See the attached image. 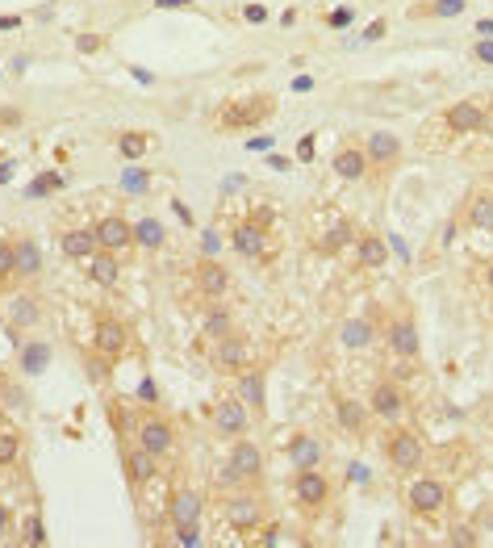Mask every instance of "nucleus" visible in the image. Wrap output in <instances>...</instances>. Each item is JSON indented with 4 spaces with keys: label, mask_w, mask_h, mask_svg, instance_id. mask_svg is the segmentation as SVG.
Listing matches in <instances>:
<instances>
[{
    "label": "nucleus",
    "mask_w": 493,
    "mask_h": 548,
    "mask_svg": "<svg viewBox=\"0 0 493 548\" xmlns=\"http://www.w3.org/2000/svg\"><path fill=\"white\" fill-rule=\"evenodd\" d=\"M385 456L397 473H414V469H422V461H427V444H422V436L414 427H397L385 439Z\"/></svg>",
    "instance_id": "obj_1"
},
{
    "label": "nucleus",
    "mask_w": 493,
    "mask_h": 548,
    "mask_svg": "<svg viewBox=\"0 0 493 548\" xmlns=\"http://www.w3.org/2000/svg\"><path fill=\"white\" fill-rule=\"evenodd\" d=\"M264 477V452H260V444H251L247 436L230 439V461H226V482H260Z\"/></svg>",
    "instance_id": "obj_2"
},
{
    "label": "nucleus",
    "mask_w": 493,
    "mask_h": 548,
    "mask_svg": "<svg viewBox=\"0 0 493 548\" xmlns=\"http://www.w3.org/2000/svg\"><path fill=\"white\" fill-rule=\"evenodd\" d=\"M272 110H277V97H268V93H260V97H247V101H230L226 113H222V126L226 130H242V126H260L272 118Z\"/></svg>",
    "instance_id": "obj_3"
},
{
    "label": "nucleus",
    "mask_w": 493,
    "mask_h": 548,
    "mask_svg": "<svg viewBox=\"0 0 493 548\" xmlns=\"http://www.w3.org/2000/svg\"><path fill=\"white\" fill-rule=\"evenodd\" d=\"M92 348L118 365L121 356H126V348H130V327H126L121 318H113V314H97V327H92Z\"/></svg>",
    "instance_id": "obj_4"
},
{
    "label": "nucleus",
    "mask_w": 493,
    "mask_h": 548,
    "mask_svg": "<svg viewBox=\"0 0 493 548\" xmlns=\"http://www.w3.org/2000/svg\"><path fill=\"white\" fill-rule=\"evenodd\" d=\"M214 431L222 439H239L251 431V411L242 398H217L214 402Z\"/></svg>",
    "instance_id": "obj_5"
},
{
    "label": "nucleus",
    "mask_w": 493,
    "mask_h": 548,
    "mask_svg": "<svg viewBox=\"0 0 493 548\" xmlns=\"http://www.w3.org/2000/svg\"><path fill=\"white\" fill-rule=\"evenodd\" d=\"M293 499H297L301 511H322L330 502V482H326L322 469H297L293 477Z\"/></svg>",
    "instance_id": "obj_6"
},
{
    "label": "nucleus",
    "mask_w": 493,
    "mask_h": 548,
    "mask_svg": "<svg viewBox=\"0 0 493 548\" xmlns=\"http://www.w3.org/2000/svg\"><path fill=\"white\" fill-rule=\"evenodd\" d=\"M134 439H138V448H146L155 461L176 448V431H172V423L163 419V414H146L143 423L134 427Z\"/></svg>",
    "instance_id": "obj_7"
},
{
    "label": "nucleus",
    "mask_w": 493,
    "mask_h": 548,
    "mask_svg": "<svg viewBox=\"0 0 493 548\" xmlns=\"http://www.w3.org/2000/svg\"><path fill=\"white\" fill-rule=\"evenodd\" d=\"M447 502V486L439 477H414L406 490V507L414 515H439Z\"/></svg>",
    "instance_id": "obj_8"
},
{
    "label": "nucleus",
    "mask_w": 493,
    "mask_h": 548,
    "mask_svg": "<svg viewBox=\"0 0 493 548\" xmlns=\"http://www.w3.org/2000/svg\"><path fill=\"white\" fill-rule=\"evenodd\" d=\"M214 368H217V373H242V368H251V348H247V340H242L239 331L217 335V343H214Z\"/></svg>",
    "instance_id": "obj_9"
},
{
    "label": "nucleus",
    "mask_w": 493,
    "mask_h": 548,
    "mask_svg": "<svg viewBox=\"0 0 493 548\" xmlns=\"http://www.w3.org/2000/svg\"><path fill=\"white\" fill-rule=\"evenodd\" d=\"M364 155H368V168L393 172L401 164V138L393 130H373V135L364 138Z\"/></svg>",
    "instance_id": "obj_10"
},
{
    "label": "nucleus",
    "mask_w": 493,
    "mask_h": 548,
    "mask_svg": "<svg viewBox=\"0 0 493 548\" xmlns=\"http://www.w3.org/2000/svg\"><path fill=\"white\" fill-rule=\"evenodd\" d=\"M38 277H42V247H38L34 234H17L13 239V280L30 285Z\"/></svg>",
    "instance_id": "obj_11"
},
{
    "label": "nucleus",
    "mask_w": 493,
    "mask_h": 548,
    "mask_svg": "<svg viewBox=\"0 0 493 548\" xmlns=\"http://www.w3.org/2000/svg\"><path fill=\"white\" fill-rule=\"evenodd\" d=\"M260 519H264V502H260V494H230L226 499V524L234 527V532H255L260 527Z\"/></svg>",
    "instance_id": "obj_12"
},
{
    "label": "nucleus",
    "mask_w": 493,
    "mask_h": 548,
    "mask_svg": "<svg viewBox=\"0 0 493 548\" xmlns=\"http://www.w3.org/2000/svg\"><path fill=\"white\" fill-rule=\"evenodd\" d=\"M97 247L101 252H113V256L130 252L134 247V222H126L121 214H105V218L97 222Z\"/></svg>",
    "instance_id": "obj_13"
},
{
    "label": "nucleus",
    "mask_w": 493,
    "mask_h": 548,
    "mask_svg": "<svg viewBox=\"0 0 493 548\" xmlns=\"http://www.w3.org/2000/svg\"><path fill=\"white\" fill-rule=\"evenodd\" d=\"M389 348H393V356H401V360H414L418 356V323H414V314L409 310H401V314L389 318Z\"/></svg>",
    "instance_id": "obj_14"
},
{
    "label": "nucleus",
    "mask_w": 493,
    "mask_h": 548,
    "mask_svg": "<svg viewBox=\"0 0 493 548\" xmlns=\"http://www.w3.org/2000/svg\"><path fill=\"white\" fill-rule=\"evenodd\" d=\"M368 411H373L376 419H385V423H397L401 411H406V393H401V385H397V381H376L373 393H368Z\"/></svg>",
    "instance_id": "obj_15"
},
{
    "label": "nucleus",
    "mask_w": 493,
    "mask_h": 548,
    "mask_svg": "<svg viewBox=\"0 0 493 548\" xmlns=\"http://www.w3.org/2000/svg\"><path fill=\"white\" fill-rule=\"evenodd\" d=\"M485 110H481V101H456L452 110L444 113V126L452 130V135H477V130H485Z\"/></svg>",
    "instance_id": "obj_16"
},
{
    "label": "nucleus",
    "mask_w": 493,
    "mask_h": 548,
    "mask_svg": "<svg viewBox=\"0 0 493 548\" xmlns=\"http://www.w3.org/2000/svg\"><path fill=\"white\" fill-rule=\"evenodd\" d=\"M201 515H205V499H201V490H176V494H172V507H168L172 527L201 524Z\"/></svg>",
    "instance_id": "obj_17"
},
{
    "label": "nucleus",
    "mask_w": 493,
    "mask_h": 548,
    "mask_svg": "<svg viewBox=\"0 0 493 548\" xmlns=\"http://www.w3.org/2000/svg\"><path fill=\"white\" fill-rule=\"evenodd\" d=\"M197 289H201L209 302H217V297L230 289V272H226V264H217V256H205L201 264H197Z\"/></svg>",
    "instance_id": "obj_18"
},
{
    "label": "nucleus",
    "mask_w": 493,
    "mask_h": 548,
    "mask_svg": "<svg viewBox=\"0 0 493 548\" xmlns=\"http://www.w3.org/2000/svg\"><path fill=\"white\" fill-rule=\"evenodd\" d=\"M335 176L339 181H364L368 176V155H364V146L360 143H343L335 151Z\"/></svg>",
    "instance_id": "obj_19"
},
{
    "label": "nucleus",
    "mask_w": 493,
    "mask_h": 548,
    "mask_svg": "<svg viewBox=\"0 0 493 548\" xmlns=\"http://www.w3.org/2000/svg\"><path fill=\"white\" fill-rule=\"evenodd\" d=\"M59 247L67 260H92L101 252L97 247V226H72L59 234Z\"/></svg>",
    "instance_id": "obj_20"
},
{
    "label": "nucleus",
    "mask_w": 493,
    "mask_h": 548,
    "mask_svg": "<svg viewBox=\"0 0 493 548\" xmlns=\"http://www.w3.org/2000/svg\"><path fill=\"white\" fill-rule=\"evenodd\" d=\"M289 464L293 469H318L322 464V439L313 431H297L289 439Z\"/></svg>",
    "instance_id": "obj_21"
},
{
    "label": "nucleus",
    "mask_w": 493,
    "mask_h": 548,
    "mask_svg": "<svg viewBox=\"0 0 493 548\" xmlns=\"http://www.w3.org/2000/svg\"><path fill=\"white\" fill-rule=\"evenodd\" d=\"M38 318H42V305H38V293H34V289L13 293V302H9V327H13V331L38 327Z\"/></svg>",
    "instance_id": "obj_22"
},
{
    "label": "nucleus",
    "mask_w": 493,
    "mask_h": 548,
    "mask_svg": "<svg viewBox=\"0 0 493 548\" xmlns=\"http://www.w3.org/2000/svg\"><path fill=\"white\" fill-rule=\"evenodd\" d=\"M121 464H126V477H130V486H134V490H143L146 482L155 477V456H151L146 448H138V444H134V448H126Z\"/></svg>",
    "instance_id": "obj_23"
},
{
    "label": "nucleus",
    "mask_w": 493,
    "mask_h": 548,
    "mask_svg": "<svg viewBox=\"0 0 493 548\" xmlns=\"http://www.w3.org/2000/svg\"><path fill=\"white\" fill-rule=\"evenodd\" d=\"M50 360H55V352H50L47 340H30L22 343V356H17V368H22L25 377H38V373H47Z\"/></svg>",
    "instance_id": "obj_24"
},
{
    "label": "nucleus",
    "mask_w": 493,
    "mask_h": 548,
    "mask_svg": "<svg viewBox=\"0 0 493 548\" xmlns=\"http://www.w3.org/2000/svg\"><path fill=\"white\" fill-rule=\"evenodd\" d=\"M88 277H92V285H101V289H113L121 280V260L113 256V252H97V256L88 260Z\"/></svg>",
    "instance_id": "obj_25"
},
{
    "label": "nucleus",
    "mask_w": 493,
    "mask_h": 548,
    "mask_svg": "<svg viewBox=\"0 0 493 548\" xmlns=\"http://www.w3.org/2000/svg\"><path fill=\"white\" fill-rule=\"evenodd\" d=\"M356 260H360V269H385L389 264V247L381 234H360V243H356Z\"/></svg>",
    "instance_id": "obj_26"
},
{
    "label": "nucleus",
    "mask_w": 493,
    "mask_h": 548,
    "mask_svg": "<svg viewBox=\"0 0 493 548\" xmlns=\"http://www.w3.org/2000/svg\"><path fill=\"white\" fill-rule=\"evenodd\" d=\"M234 252H242V256H264V243H268V234L260 222H239L234 226Z\"/></svg>",
    "instance_id": "obj_27"
},
{
    "label": "nucleus",
    "mask_w": 493,
    "mask_h": 548,
    "mask_svg": "<svg viewBox=\"0 0 493 548\" xmlns=\"http://www.w3.org/2000/svg\"><path fill=\"white\" fill-rule=\"evenodd\" d=\"M373 335H376L373 318H348V323L339 327V343H343V348H368Z\"/></svg>",
    "instance_id": "obj_28"
},
{
    "label": "nucleus",
    "mask_w": 493,
    "mask_h": 548,
    "mask_svg": "<svg viewBox=\"0 0 493 548\" xmlns=\"http://www.w3.org/2000/svg\"><path fill=\"white\" fill-rule=\"evenodd\" d=\"M242 402L251 406V414H264V368H242Z\"/></svg>",
    "instance_id": "obj_29"
},
{
    "label": "nucleus",
    "mask_w": 493,
    "mask_h": 548,
    "mask_svg": "<svg viewBox=\"0 0 493 548\" xmlns=\"http://www.w3.org/2000/svg\"><path fill=\"white\" fill-rule=\"evenodd\" d=\"M22 448H25L22 427H4V423H0V469H13V464L22 461Z\"/></svg>",
    "instance_id": "obj_30"
},
{
    "label": "nucleus",
    "mask_w": 493,
    "mask_h": 548,
    "mask_svg": "<svg viewBox=\"0 0 493 548\" xmlns=\"http://www.w3.org/2000/svg\"><path fill=\"white\" fill-rule=\"evenodd\" d=\"M163 222L159 218H143V222H134V247H143V252H159L163 247Z\"/></svg>",
    "instance_id": "obj_31"
},
{
    "label": "nucleus",
    "mask_w": 493,
    "mask_h": 548,
    "mask_svg": "<svg viewBox=\"0 0 493 548\" xmlns=\"http://www.w3.org/2000/svg\"><path fill=\"white\" fill-rule=\"evenodd\" d=\"M335 414H339V423L348 427V431H364V423H368V414H373V411H364L356 398H343V393H339V398H335Z\"/></svg>",
    "instance_id": "obj_32"
},
{
    "label": "nucleus",
    "mask_w": 493,
    "mask_h": 548,
    "mask_svg": "<svg viewBox=\"0 0 493 548\" xmlns=\"http://www.w3.org/2000/svg\"><path fill=\"white\" fill-rule=\"evenodd\" d=\"M146 146H151V138L143 135V130H126V135H118V151H121V159H143L146 155Z\"/></svg>",
    "instance_id": "obj_33"
},
{
    "label": "nucleus",
    "mask_w": 493,
    "mask_h": 548,
    "mask_svg": "<svg viewBox=\"0 0 493 548\" xmlns=\"http://www.w3.org/2000/svg\"><path fill=\"white\" fill-rule=\"evenodd\" d=\"M469 226L493 231V197H472L469 201Z\"/></svg>",
    "instance_id": "obj_34"
},
{
    "label": "nucleus",
    "mask_w": 493,
    "mask_h": 548,
    "mask_svg": "<svg viewBox=\"0 0 493 548\" xmlns=\"http://www.w3.org/2000/svg\"><path fill=\"white\" fill-rule=\"evenodd\" d=\"M22 544L25 548H42L47 544V524H42V515H30V519H25V527H22Z\"/></svg>",
    "instance_id": "obj_35"
},
{
    "label": "nucleus",
    "mask_w": 493,
    "mask_h": 548,
    "mask_svg": "<svg viewBox=\"0 0 493 548\" xmlns=\"http://www.w3.org/2000/svg\"><path fill=\"white\" fill-rule=\"evenodd\" d=\"M460 17L464 13V0H435V4H427V9H409V17Z\"/></svg>",
    "instance_id": "obj_36"
},
{
    "label": "nucleus",
    "mask_w": 493,
    "mask_h": 548,
    "mask_svg": "<svg viewBox=\"0 0 493 548\" xmlns=\"http://www.w3.org/2000/svg\"><path fill=\"white\" fill-rule=\"evenodd\" d=\"M348 239H351V222H339L335 231H330V234L322 239V252H339V247L348 243Z\"/></svg>",
    "instance_id": "obj_37"
},
{
    "label": "nucleus",
    "mask_w": 493,
    "mask_h": 548,
    "mask_svg": "<svg viewBox=\"0 0 493 548\" xmlns=\"http://www.w3.org/2000/svg\"><path fill=\"white\" fill-rule=\"evenodd\" d=\"M13 280V243L9 239H0V289Z\"/></svg>",
    "instance_id": "obj_38"
},
{
    "label": "nucleus",
    "mask_w": 493,
    "mask_h": 548,
    "mask_svg": "<svg viewBox=\"0 0 493 548\" xmlns=\"http://www.w3.org/2000/svg\"><path fill=\"white\" fill-rule=\"evenodd\" d=\"M205 331H209V335H226V331H234L230 327V314L226 310H214V314L205 318Z\"/></svg>",
    "instance_id": "obj_39"
},
{
    "label": "nucleus",
    "mask_w": 493,
    "mask_h": 548,
    "mask_svg": "<svg viewBox=\"0 0 493 548\" xmlns=\"http://www.w3.org/2000/svg\"><path fill=\"white\" fill-rule=\"evenodd\" d=\"M109 365H113V360L97 352V356H92V360H88V377H92V381H97V385H101V381L109 377Z\"/></svg>",
    "instance_id": "obj_40"
},
{
    "label": "nucleus",
    "mask_w": 493,
    "mask_h": 548,
    "mask_svg": "<svg viewBox=\"0 0 493 548\" xmlns=\"http://www.w3.org/2000/svg\"><path fill=\"white\" fill-rule=\"evenodd\" d=\"M447 540H452L456 548H472V544H477V532H472L469 524H460V527H452V536H447Z\"/></svg>",
    "instance_id": "obj_41"
},
{
    "label": "nucleus",
    "mask_w": 493,
    "mask_h": 548,
    "mask_svg": "<svg viewBox=\"0 0 493 548\" xmlns=\"http://www.w3.org/2000/svg\"><path fill=\"white\" fill-rule=\"evenodd\" d=\"M176 540H180L184 548H197V544H201V527H197V524H189V527H176Z\"/></svg>",
    "instance_id": "obj_42"
},
{
    "label": "nucleus",
    "mask_w": 493,
    "mask_h": 548,
    "mask_svg": "<svg viewBox=\"0 0 493 548\" xmlns=\"http://www.w3.org/2000/svg\"><path fill=\"white\" fill-rule=\"evenodd\" d=\"M472 55H477L481 63H489V67H493V38H481V42L472 47Z\"/></svg>",
    "instance_id": "obj_43"
},
{
    "label": "nucleus",
    "mask_w": 493,
    "mask_h": 548,
    "mask_svg": "<svg viewBox=\"0 0 493 548\" xmlns=\"http://www.w3.org/2000/svg\"><path fill=\"white\" fill-rule=\"evenodd\" d=\"M146 184H151V176H143V172H130V176H126V189H130V193H143Z\"/></svg>",
    "instance_id": "obj_44"
},
{
    "label": "nucleus",
    "mask_w": 493,
    "mask_h": 548,
    "mask_svg": "<svg viewBox=\"0 0 493 548\" xmlns=\"http://www.w3.org/2000/svg\"><path fill=\"white\" fill-rule=\"evenodd\" d=\"M9 527H13V511H9V502L0 499V536H4Z\"/></svg>",
    "instance_id": "obj_45"
},
{
    "label": "nucleus",
    "mask_w": 493,
    "mask_h": 548,
    "mask_svg": "<svg viewBox=\"0 0 493 548\" xmlns=\"http://www.w3.org/2000/svg\"><path fill=\"white\" fill-rule=\"evenodd\" d=\"M351 17H356L351 9H335L330 17H326V22H330V25H351Z\"/></svg>",
    "instance_id": "obj_46"
},
{
    "label": "nucleus",
    "mask_w": 493,
    "mask_h": 548,
    "mask_svg": "<svg viewBox=\"0 0 493 548\" xmlns=\"http://www.w3.org/2000/svg\"><path fill=\"white\" fill-rule=\"evenodd\" d=\"M217 247H222V239H217V234H205V239H201V252H205V256H217Z\"/></svg>",
    "instance_id": "obj_47"
},
{
    "label": "nucleus",
    "mask_w": 493,
    "mask_h": 548,
    "mask_svg": "<svg viewBox=\"0 0 493 548\" xmlns=\"http://www.w3.org/2000/svg\"><path fill=\"white\" fill-rule=\"evenodd\" d=\"M75 47L84 50V55H92V50L101 47V38H97V34H88V38H80V42H75Z\"/></svg>",
    "instance_id": "obj_48"
},
{
    "label": "nucleus",
    "mask_w": 493,
    "mask_h": 548,
    "mask_svg": "<svg viewBox=\"0 0 493 548\" xmlns=\"http://www.w3.org/2000/svg\"><path fill=\"white\" fill-rule=\"evenodd\" d=\"M138 398H143V402H151V398H155V385H151V381H143V385H138Z\"/></svg>",
    "instance_id": "obj_49"
},
{
    "label": "nucleus",
    "mask_w": 493,
    "mask_h": 548,
    "mask_svg": "<svg viewBox=\"0 0 493 548\" xmlns=\"http://www.w3.org/2000/svg\"><path fill=\"white\" fill-rule=\"evenodd\" d=\"M247 17H251V22H264V17H268L264 4H251V9H247Z\"/></svg>",
    "instance_id": "obj_50"
},
{
    "label": "nucleus",
    "mask_w": 493,
    "mask_h": 548,
    "mask_svg": "<svg viewBox=\"0 0 493 548\" xmlns=\"http://www.w3.org/2000/svg\"><path fill=\"white\" fill-rule=\"evenodd\" d=\"M159 4H163V9H189L193 0H159Z\"/></svg>",
    "instance_id": "obj_51"
},
{
    "label": "nucleus",
    "mask_w": 493,
    "mask_h": 548,
    "mask_svg": "<svg viewBox=\"0 0 493 548\" xmlns=\"http://www.w3.org/2000/svg\"><path fill=\"white\" fill-rule=\"evenodd\" d=\"M17 25H22L17 17H0V30H17Z\"/></svg>",
    "instance_id": "obj_52"
},
{
    "label": "nucleus",
    "mask_w": 493,
    "mask_h": 548,
    "mask_svg": "<svg viewBox=\"0 0 493 548\" xmlns=\"http://www.w3.org/2000/svg\"><path fill=\"white\" fill-rule=\"evenodd\" d=\"M477 34H485V38H493V22H481V25H477Z\"/></svg>",
    "instance_id": "obj_53"
},
{
    "label": "nucleus",
    "mask_w": 493,
    "mask_h": 548,
    "mask_svg": "<svg viewBox=\"0 0 493 548\" xmlns=\"http://www.w3.org/2000/svg\"><path fill=\"white\" fill-rule=\"evenodd\" d=\"M485 277H489V289H493V264H489V272H485Z\"/></svg>",
    "instance_id": "obj_54"
}]
</instances>
